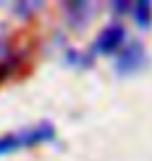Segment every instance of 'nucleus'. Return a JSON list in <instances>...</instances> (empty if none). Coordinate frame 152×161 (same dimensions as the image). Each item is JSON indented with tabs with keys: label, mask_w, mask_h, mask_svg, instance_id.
I'll list each match as a JSON object with an SVG mask.
<instances>
[{
	"label": "nucleus",
	"mask_w": 152,
	"mask_h": 161,
	"mask_svg": "<svg viewBox=\"0 0 152 161\" xmlns=\"http://www.w3.org/2000/svg\"><path fill=\"white\" fill-rule=\"evenodd\" d=\"M134 15H135V23L142 25V27H148L152 19V4L150 2H138L134 6Z\"/></svg>",
	"instance_id": "nucleus-4"
},
{
	"label": "nucleus",
	"mask_w": 152,
	"mask_h": 161,
	"mask_svg": "<svg viewBox=\"0 0 152 161\" xmlns=\"http://www.w3.org/2000/svg\"><path fill=\"white\" fill-rule=\"evenodd\" d=\"M54 134L56 132L50 124H40V125H31V128L2 134L0 136V155H13L19 151L50 142V140H54Z\"/></svg>",
	"instance_id": "nucleus-1"
},
{
	"label": "nucleus",
	"mask_w": 152,
	"mask_h": 161,
	"mask_svg": "<svg viewBox=\"0 0 152 161\" xmlns=\"http://www.w3.org/2000/svg\"><path fill=\"white\" fill-rule=\"evenodd\" d=\"M125 40V30L123 25H108L98 34V38L94 40V46H92V53L94 54H113L121 50V44Z\"/></svg>",
	"instance_id": "nucleus-2"
},
{
	"label": "nucleus",
	"mask_w": 152,
	"mask_h": 161,
	"mask_svg": "<svg viewBox=\"0 0 152 161\" xmlns=\"http://www.w3.org/2000/svg\"><path fill=\"white\" fill-rule=\"evenodd\" d=\"M146 61V54H144V46L138 44V42H131L125 48L119 50L117 57V69L119 73H134L138 71Z\"/></svg>",
	"instance_id": "nucleus-3"
}]
</instances>
